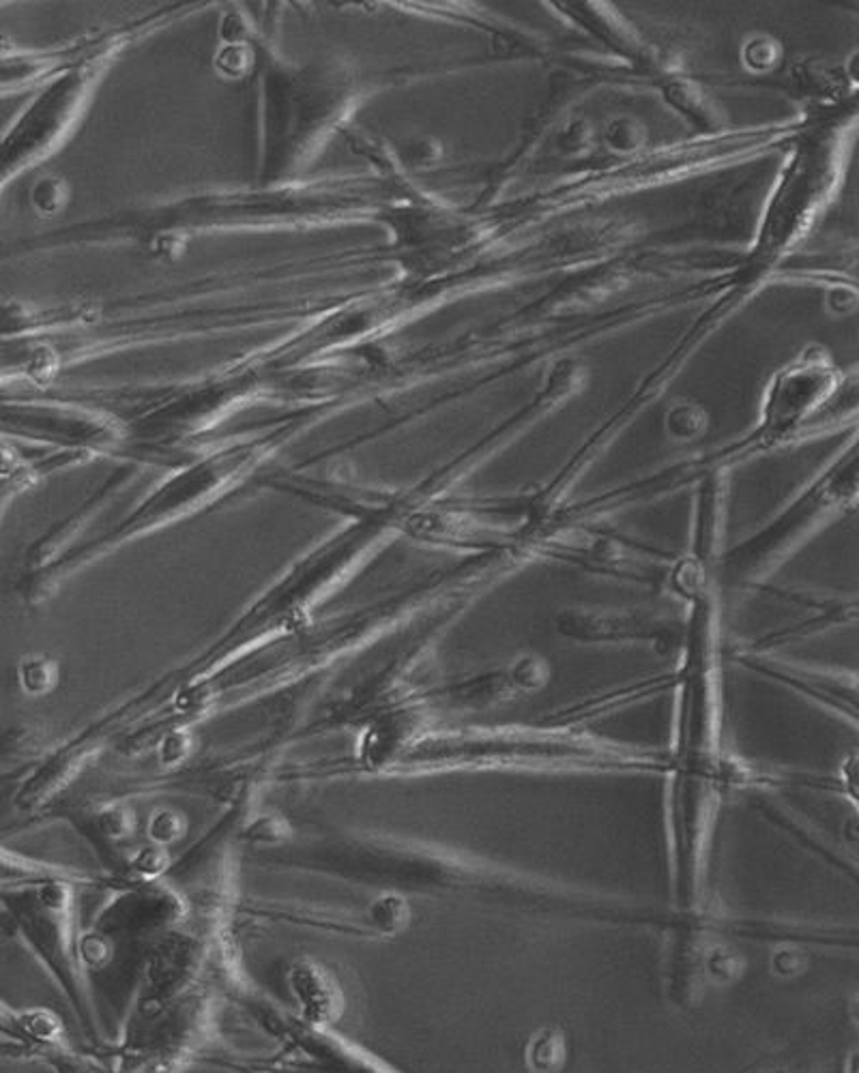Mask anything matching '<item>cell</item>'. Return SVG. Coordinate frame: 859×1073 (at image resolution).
<instances>
[{
    "label": "cell",
    "mask_w": 859,
    "mask_h": 1073,
    "mask_svg": "<svg viewBox=\"0 0 859 1073\" xmlns=\"http://www.w3.org/2000/svg\"><path fill=\"white\" fill-rule=\"evenodd\" d=\"M674 589L685 616L674 674V730L665 771L669 773V838L674 887L683 902L701 891L703 865L717 805L728 784L724 717L717 663L716 573L688 569Z\"/></svg>",
    "instance_id": "obj_1"
},
{
    "label": "cell",
    "mask_w": 859,
    "mask_h": 1073,
    "mask_svg": "<svg viewBox=\"0 0 859 1073\" xmlns=\"http://www.w3.org/2000/svg\"><path fill=\"white\" fill-rule=\"evenodd\" d=\"M346 179H294L249 189H215L54 231L42 247L134 243L168 256L196 234L321 228L355 211Z\"/></svg>",
    "instance_id": "obj_2"
},
{
    "label": "cell",
    "mask_w": 859,
    "mask_h": 1073,
    "mask_svg": "<svg viewBox=\"0 0 859 1073\" xmlns=\"http://www.w3.org/2000/svg\"><path fill=\"white\" fill-rule=\"evenodd\" d=\"M258 114H260V186L301 179L305 166L319 155L344 121L353 89L350 78L325 65H292L260 49Z\"/></svg>",
    "instance_id": "obj_3"
},
{
    "label": "cell",
    "mask_w": 859,
    "mask_h": 1073,
    "mask_svg": "<svg viewBox=\"0 0 859 1073\" xmlns=\"http://www.w3.org/2000/svg\"><path fill=\"white\" fill-rule=\"evenodd\" d=\"M127 47H108L35 93L0 138V187L56 153L76 134L97 85Z\"/></svg>",
    "instance_id": "obj_4"
},
{
    "label": "cell",
    "mask_w": 859,
    "mask_h": 1073,
    "mask_svg": "<svg viewBox=\"0 0 859 1073\" xmlns=\"http://www.w3.org/2000/svg\"><path fill=\"white\" fill-rule=\"evenodd\" d=\"M843 499L845 492H840L838 485L832 490L825 488V492L816 490L808 494V499H800L719 559L724 580L741 584L755 580L757 573L771 569L778 557L787 555L789 546L800 541L812 526H816L814 522L829 514Z\"/></svg>",
    "instance_id": "obj_5"
},
{
    "label": "cell",
    "mask_w": 859,
    "mask_h": 1073,
    "mask_svg": "<svg viewBox=\"0 0 859 1073\" xmlns=\"http://www.w3.org/2000/svg\"><path fill=\"white\" fill-rule=\"evenodd\" d=\"M566 636L576 640H587V642H654V645H665V642H679V636L674 638L672 625H658L656 621L651 623L649 618H634V616H598V614H573L566 616L561 627ZM681 634V631H679Z\"/></svg>",
    "instance_id": "obj_6"
},
{
    "label": "cell",
    "mask_w": 859,
    "mask_h": 1073,
    "mask_svg": "<svg viewBox=\"0 0 859 1073\" xmlns=\"http://www.w3.org/2000/svg\"><path fill=\"white\" fill-rule=\"evenodd\" d=\"M31 202L42 215H54L67 202V186L54 177L40 179L31 189Z\"/></svg>",
    "instance_id": "obj_7"
}]
</instances>
